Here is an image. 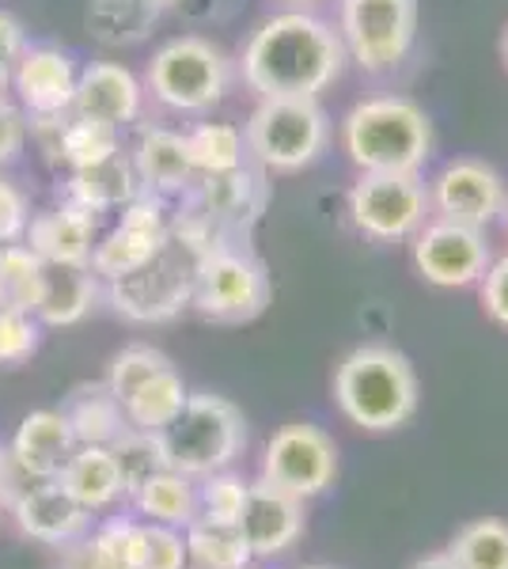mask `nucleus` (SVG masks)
<instances>
[{"label": "nucleus", "instance_id": "3c124183", "mask_svg": "<svg viewBox=\"0 0 508 569\" xmlns=\"http://www.w3.org/2000/svg\"><path fill=\"white\" fill-rule=\"evenodd\" d=\"M505 228H508V206H505Z\"/></svg>", "mask_w": 508, "mask_h": 569}, {"label": "nucleus", "instance_id": "49530a36", "mask_svg": "<svg viewBox=\"0 0 508 569\" xmlns=\"http://www.w3.org/2000/svg\"><path fill=\"white\" fill-rule=\"evenodd\" d=\"M414 569H464V566H459L451 555H429V558H421Z\"/></svg>", "mask_w": 508, "mask_h": 569}, {"label": "nucleus", "instance_id": "603ef678", "mask_svg": "<svg viewBox=\"0 0 508 569\" xmlns=\"http://www.w3.org/2000/svg\"><path fill=\"white\" fill-rule=\"evenodd\" d=\"M308 569H327V566H308Z\"/></svg>", "mask_w": 508, "mask_h": 569}, {"label": "nucleus", "instance_id": "4468645a", "mask_svg": "<svg viewBox=\"0 0 508 569\" xmlns=\"http://www.w3.org/2000/svg\"><path fill=\"white\" fill-rule=\"evenodd\" d=\"M168 240H171L168 198L141 190V194L122 209V220L110 228L103 240H96L91 273H96L99 281H114V278H122V273H133L137 266L149 262Z\"/></svg>", "mask_w": 508, "mask_h": 569}, {"label": "nucleus", "instance_id": "5701e85b", "mask_svg": "<svg viewBox=\"0 0 508 569\" xmlns=\"http://www.w3.org/2000/svg\"><path fill=\"white\" fill-rule=\"evenodd\" d=\"M58 194L61 201H69V206L99 217V213L126 209L129 201L141 194V179H137V171H133V160H129L126 152H114L103 163L69 171V179H64V187Z\"/></svg>", "mask_w": 508, "mask_h": 569}, {"label": "nucleus", "instance_id": "58836bf2", "mask_svg": "<svg viewBox=\"0 0 508 569\" xmlns=\"http://www.w3.org/2000/svg\"><path fill=\"white\" fill-rule=\"evenodd\" d=\"M42 327L27 311H0V365H23L39 353Z\"/></svg>", "mask_w": 508, "mask_h": 569}, {"label": "nucleus", "instance_id": "a878e982", "mask_svg": "<svg viewBox=\"0 0 508 569\" xmlns=\"http://www.w3.org/2000/svg\"><path fill=\"white\" fill-rule=\"evenodd\" d=\"M61 415L69 418L77 445L110 448L118 437H122V429L129 426L122 402L110 395L107 380L103 383H77V388L69 391V399L61 402Z\"/></svg>", "mask_w": 508, "mask_h": 569}, {"label": "nucleus", "instance_id": "4be33fe9", "mask_svg": "<svg viewBox=\"0 0 508 569\" xmlns=\"http://www.w3.org/2000/svg\"><path fill=\"white\" fill-rule=\"evenodd\" d=\"M72 452H77V437H72V426L61 410H31L16 429L12 445H8V456L34 482L58 479Z\"/></svg>", "mask_w": 508, "mask_h": 569}, {"label": "nucleus", "instance_id": "412c9836", "mask_svg": "<svg viewBox=\"0 0 508 569\" xmlns=\"http://www.w3.org/2000/svg\"><path fill=\"white\" fill-rule=\"evenodd\" d=\"M129 160H133V171L141 179V190L160 198H182L201 179L198 168H193L187 133L163 130V126H152V130L137 137Z\"/></svg>", "mask_w": 508, "mask_h": 569}, {"label": "nucleus", "instance_id": "aec40b11", "mask_svg": "<svg viewBox=\"0 0 508 569\" xmlns=\"http://www.w3.org/2000/svg\"><path fill=\"white\" fill-rule=\"evenodd\" d=\"M96 228H99V217L69 206V201H58L53 209L31 213L23 243L31 247L46 266H91Z\"/></svg>", "mask_w": 508, "mask_h": 569}, {"label": "nucleus", "instance_id": "1a4fd4ad", "mask_svg": "<svg viewBox=\"0 0 508 569\" xmlns=\"http://www.w3.org/2000/svg\"><path fill=\"white\" fill-rule=\"evenodd\" d=\"M338 39L346 61L368 77L395 72L418 39V0H338Z\"/></svg>", "mask_w": 508, "mask_h": 569}, {"label": "nucleus", "instance_id": "473e14b6", "mask_svg": "<svg viewBox=\"0 0 508 569\" xmlns=\"http://www.w3.org/2000/svg\"><path fill=\"white\" fill-rule=\"evenodd\" d=\"M118 460V471H122V486H126V498H133L152 475H160L168 467V452H163V440L160 433H149V429H133L126 426L122 437L110 445Z\"/></svg>", "mask_w": 508, "mask_h": 569}, {"label": "nucleus", "instance_id": "09e8293b", "mask_svg": "<svg viewBox=\"0 0 508 569\" xmlns=\"http://www.w3.org/2000/svg\"><path fill=\"white\" fill-rule=\"evenodd\" d=\"M156 4H160L163 12H171V8H175V12H179V8L187 4V0H156Z\"/></svg>", "mask_w": 508, "mask_h": 569}, {"label": "nucleus", "instance_id": "6e6552de", "mask_svg": "<svg viewBox=\"0 0 508 569\" xmlns=\"http://www.w3.org/2000/svg\"><path fill=\"white\" fill-rule=\"evenodd\" d=\"M232 66L209 39L201 34H179L152 53L145 88L156 103L179 110V114H206L228 96Z\"/></svg>", "mask_w": 508, "mask_h": 569}, {"label": "nucleus", "instance_id": "2f4dec72", "mask_svg": "<svg viewBox=\"0 0 508 569\" xmlns=\"http://www.w3.org/2000/svg\"><path fill=\"white\" fill-rule=\"evenodd\" d=\"M190 156L198 176H225V171H236L247 163V141L243 130L228 122H201L187 133Z\"/></svg>", "mask_w": 508, "mask_h": 569}, {"label": "nucleus", "instance_id": "0eeeda50", "mask_svg": "<svg viewBox=\"0 0 508 569\" xmlns=\"http://www.w3.org/2000/svg\"><path fill=\"white\" fill-rule=\"evenodd\" d=\"M198 262V247H190L182 236L171 232V240L145 266H137L133 273H122L114 281H103V292L110 308L129 323H171L193 305Z\"/></svg>", "mask_w": 508, "mask_h": 569}, {"label": "nucleus", "instance_id": "f3484780", "mask_svg": "<svg viewBox=\"0 0 508 569\" xmlns=\"http://www.w3.org/2000/svg\"><path fill=\"white\" fill-rule=\"evenodd\" d=\"M236 528L255 558H277L297 547V539L303 536V501L281 486L258 479L247 486V501Z\"/></svg>", "mask_w": 508, "mask_h": 569}, {"label": "nucleus", "instance_id": "ea45409f", "mask_svg": "<svg viewBox=\"0 0 508 569\" xmlns=\"http://www.w3.org/2000/svg\"><path fill=\"white\" fill-rule=\"evenodd\" d=\"M27 137H31L27 110L0 91V168H8L12 160H20V152L27 149Z\"/></svg>", "mask_w": 508, "mask_h": 569}, {"label": "nucleus", "instance_id": "f257e3e1", "mask_svg": "<svg viewBox=\"0 0 508 569\" xmlns=\"http://www.w3.org/2000/svg\"><path fill=\"white\" fill-rule=\"evenodd\" d=\"M346 69L338 31L308 8H285L258 23L239 77L258 99H319Z\"/></svg>", "mask_w": 508, "mask_h": 569}, {"label": "nucleus", "instance_id": "9b49d317", "mask_svg": "<svg viewBox=\"0 0 508 569\" xmlns=\"http://www.w3.org/2000/svg\"><path fill=\"white\" fill-rule=\"evenodd\" d=\"M429 187L406 171H360L349 190V220L360 236L376 243L414 240L429 220Z\"/></svg>", "mask_w": 508, "mask_h": 569}, {"label": "nucleus", "instance_id": "8fccbe9b", "mask_svg": "<svg viewBox=\"0 0 508 569\" xmlns=\"http://www.w3.org/2000/svg\"><path fill=\"white\" fill-rule=\"evenodd\" d=\"M501 58H505V66H508V27H505V39H501Z\"/></svg>", "mask_w": 508, "mask_h": 569}, {"label": "nucleus", "instance_id": "423d86ee", "mask_svg": "<svg viewBox=\"0 0 508 569\" xmlns=\"http://www.w3.org/2000/svg\"><path fill=\"white\" fill-rule=\"evenodd\" d=\"M251 163L270 176H297L311 168L330 141V122L319 99H258L243 126Z\"/></svg>", "mask_w": 508, "mask_h": 569}, {"label": "nucleus", "instance_id": "dca6fc26", "mask_svg": "<svg viewBox=\"0 0 508 569\" xmlns=\"http://www.w3.org/2000/svg\"><path fill=\"white\" fill-rule=\"evenodd\" d=\"M77 77L80 69L58 46H27L12 72L16 103L27 110V118L69 114L77 99Z\"/></svg>", "mask_w": 508, "mask_h": 569}, {"label": "nucleus", "instance_id": "79ce46f5", "mask_svg": "<svg viewBox=\"0 0 508 569\" xmlns=\"http://www.w3.org/2000/svg\"><path fill=\"white\" fill-rule=\"evenodd\" d=\"M482 308L497 327L508 330V254L489 262V270L482 273Z\"/></svg>", "mask_w": 508, "mask_h": 569}, {"label": "nucleus", "instance_id": "a18cd8bd", "mask_svg": "<svg viewBox=\"0 0 508 569\" xmlns=\"http://www.w3.org/2000/svg\"><path fill=\"white\" fill-rule=\"evenodd\" d=\"M236 4H239V0H187L179 12L193 16V20H225Z\"/></svg>", "mask_w": 508, "mask_h": 569}, {"label": "nucleus", "instance_id": "2eb2a0df", "mask_svg": "<svg viewBox=\"0 0 508 569\" xmlns=\"http://www.w3.org/2000/svg\"><path fill=\"white\" fill-rule=\"evenodd\" d=\"M429 206L440 220H456V224L486 232L497 217H505L508 187L501 171L467 156V160H451L448 168H440L429 187Z\"/></svg>", "mask_w": 508, "mask_h": 569}, {"label": "nucleus", "instance_id": "a211bd4d", "mask_svg": "<svg viewBox=\"0 0 508 569\" xmlns=\"http://www.w3.org/2000/svg\"><path fill=\"white\" fill-rule=\"evenodd\" d=\"M12 517L27 539L46 547H69L88 536L91 512L72 498L58 479L34 482L20 501L12 505Z\"/></svg>", "mask_w": 508, "mask_h": 569}, {"label": "nucleus", "instance_id": "c756f323", "mask_svg": "<svg viewBox=\"0 0 508 569\" xmlns=\"http://www.w3.org/2000/svg\"><path fill=\"white\" fill-rule=\"evenodd\" d=\"M182 536H187V555L193 569H247L255 562L251 547H247L236 525L193 520V525L182 528Z\"/></svg>", "mask_w": 508, "mask_h": 569}, {"label": "nucleus", "instance_id": "393cba45", "mask_svg": "<svg viewBox=\"0 0 508 569\" xmlns=\"http://www.w3.org/2000/svg\"><path fill=\"white\" fill-rule=\"evenodd\" d=\"M58 482L84 505L88 512H107L110 505H118L126 498L118 460L103 445H77V452H72L69 463L61 467Z\"/></svg>", "mask_w": 508, "mask_h": 569}, {"label": "nucleus", "instance_id": "864d4df0", "mask_svg": "<svg viewBox=\"0 0 508 569\" xmlns=\"http://www.w3.org/2000/svg\"><path fill=\"white\" fill-rule=\"evenodd\" d=\"M0 452H4V448H0Z\"/></svg>", "mask_w": 508, "mask_h": 569}, {"label": "nucleus", "instance_id": "39448f33", "mask_svg": "<svg viewBox=\"0 0 508 569\" xmlns=\"http://www.w3.org/2000/svg\"><path fill=\"white\" fill-rule=\"evenodd\" d=\"M168 467L190 479L228 471L247 448V421L225 395H190L182 415L160 433Z\"/></svg>", "mask_w": 508, "mask_h": 569}, {"label": "nucleus", "instance_id": "bb28decb", "mask_svg": "<svg viewBox=\"0 0 508 569\" xmlns=\"http://www.w3.org/2000/svg\"><path fill=\"white\" fill-rule=\"evenodd\" d=\"M163 8L156 0H88L84 27L103 46H137L152 34Z\"/></svg>", "mask_w": 508, "mask_h": 569}, {"label": "nucleus", "instance_id": "6ab92c4d", "mask_svg": "<svg viewBox=\"0 0 508 569\" xmlns=\"http://www.w3.org/2000/svg\"><path fill=\"white\" fill-rule=\"evenodd\" d=\"M145 107V84L118 61H91L77 77V99H72V114L91 118L103 126H133Z\"/></svg>", "mask_w": 508, "mask_h": 569}, {"label": "nucleus", "instance_id": "9d476101", "mask_svg": "<svg viewBox=\"0 0 508 569\" xmlns=\"http://www.w3.org/2000/svg\"><path fill=\"white\" fill-rule=\"evenodd\" d=\"M273 300V281L251 247H217L198 262L193 311L209 323H251Z\"/></svg>", "mask_w": 508, "mask_h": 569}, {"label": "nucleus", "instance_id": "cd10ccee", "mask_svg": "<svg viewBox=\"0 0 508 569\" xmlns=\"http://www.w3.org/2000/svg\"><path fill=\"white\" fill-rule=\"evenodd\" d=\"M133 505L149 525L182 531L198 517V479L163 467L160 475H152V479L133 493Z\"/></svg>", "mask_w": 508, "mask_h": 569}, {"label": "nucleus", "instance_id": "f8f14e48", "mask_svg": "<svg viewBox=\"0 0 508 569\" xmlns=\"http://www.w3.org/2000/svg\"><path fill=\"white\" fill-rule=\"evenodd\" d=\"M262 479L289 490L292 498L311 501L327 493L338 479V445L322 426L289 421L270 437L262 456Z\"/></svg>", "mask_w": 508, "mask_h": 569}, {"label": "nucleus", "instance_id": "72a5a7b5", "mask_svg": "<svg viewBox=\"0 0 508 569\" xmlns=\"http://www.w3.org/2000/svg\"><path fill=\"white\" fill-rule=\"evenodd\" d=\"M448 555L464 569H508V525L505 520H475L456 531Z\"/></svg>", "mask_w": 508, "mask_h": 569}, {"label": "nucleus", "instance_id": "de8ad7c7", "mask_svg": "<svg viewBox=\"0 0 508 569\" xmlns=\"http://www.w3.org/2000/svg\"><path fill=\"white\" fill-rule=\"evenodd\" d=\"M281 4H289V8H308V12H311V8L322 4V0H281Z\"/></svg>", "mask_w": 508, "mask_h": 569}, {"label": "nucleus", "instance_id": "c9c22d12", "mask_svg": "<svg viewBox=\"0 0 508 569\" xmlns=\"http://www.w3.org/2000/svg\"><path fill=\"white\" fill-rule=\"evenodd\" d=\"M168 365H171V357L152 350V346H126V350L114 353V361H110L107 388L118 402H126L145 380H152V376L160 369H168Z\"/></svg>", "mask_w": 508, "mask_h": 569}, {"label": "nucleus", "instance_id": "c03bdc74", "mask_svg": "<svg viewBox=\"0 0 508 569\" xmlns=\"http://www.w3.org/2000/svg\"><path fill=\"white\" fill-rule=\"evenodd\" d=\"M61 550H64L61 569H122V566L103 562V558H99L96 550H91L88 536H84V539H77V543H69V547H61Z\"/></svg>", "mask_w": 508, "mask_h": 569}, {"label": "nucleus", "instance_id": "b1692460", "mask_svg": "<svg viewBox=\"0 0 508 569\" xmlns=\"http://www.w3.org/2000/svg\"><path fill=\"white\" fill-rule=\"evenodd\" d=\"M99 278L91 266H46L34 319L46 327H77L96 311Z\"/></svg>", "mask_w": 508, "mask_h": 569}, {"label": "nucleus", "instance_id": "f03ea898", "mask_svg": "<svg viewBox=\"0 0 508 569\" xmlns=\"http://www.w3.org/2000/svg\"><path fill=\"white\" fill-rule=\"evenodd\" d=\"M270 171L258 163H243L225 176H201L187 194L179 198V209L171 213V232L182 236L201 254L217 247H247L251 228L270 206Z\"/></svg>", "mask_w": 508, "mask_h": 569}, {"label": "nucleus", "instance_id": "7ed1b4c3", "mask_svg": "<svg viewBox=\"0 0 508 569\" xmlns=\"http://www.w3.org/2000/svg\"><path fill=\"white\" fill-rule=\"evenodd\" d=\"M341 149L357 171L418 176L432 156L429 114L406 96H372L341 118Z\"/></svg>", "mask_w": 508, "mask_h": 569}, {"label": "nucleus", "instance_id": "37998d69", "mask_svg": "<svg viewBox=\"0 0 508 569\" xmlns=\"http://www.w3.org/2000/svg\"><path fill=\"white\" fill-rule=\"evenodd\" d=\"M27 50V31L12 12H0V91L12 84V72L20 53Z\"/></svg>", "mask_w": 508, "mask_h": 569}, {"label": "nucleus", "instance_id": "4c0bfd02", "mask_svg": "<svg viewBox=\"0 0 508 569\" xmlns=\"http://www.w3.org/2000/svg\"><path fill=\"white\" fill-rule=\"evenodd\" d=\"M141 531L145 525L141 520H107L96 536H88L91 550H96L103 562L110 566H122V569H133L137 566V550H141Z\"/></svg>", "mask_w": 508, "mask_h": 569}, {"label": "nucleus", "instance_id": "c85d7f7f", "mask_svg": "<svg viewBox=\"0 0 508 569\" xmlns=\"http://www.w3.org/2000/svg\"><path fill=\"white\" fill-rule=\"evenodd\" d=\"M187 399H190L187 383H182V376L175 372V365H168V369H160L152 380H145L141 388L129 395V399L122 402V410H126V421L133 429L163 433V429L182 415Z\"/></svg>", "mask_w": 508, "mask_h": 569}, {"label": "nucleus", "instance_id": "f704fd0d", "mask_svg": "<svg viewBox=\"0 0 508 569\" xmlns=\"http://www.w3.org/2000/svg\"><path fill=\"white\" fill-rule=\"evenodd\" d=\"M247 482L236 471H217L198 479V517L193 520H209V525H239V512L247 501Z\"/></svg>", "mask_w": 508, "mask_h": 569}, {"label": "nucleus", "instance_id": "ddd939ff", "mask_svg": "<svg viewBox=\"0 0 508 569\" xmlns=\"http://www.w3.org/2000/svg\"><path fill=\"white\" fill-rule=\"evenodd\" d=\"M414 270L432 289H467L478 284L489 270V254L482 228H467L456 220H425L410 243Z\"/></svg>", "mask_w": 508, "mask_h": 569}, {"label": "nucleus", "instance_id": "20e7f679", "mask_svg": "<svg viewBox=\"0 0 508 569\" xmlns=\"http://www.w3.org/2000/svg\"><path fill=\"white\" fill-rule=\"evenodd\" d=\"M335 402L365 433H391L418 415V372L391 346H357L335 372Z\"/></svg>", "mask_w": 508, "mask_h": 569}, {"label": "nucleus", "instance_id": "7c9ffc66", "mask_svg": "<svg viewBox=\"0 0 508 569\" xmlns=\"http://www.w3.org/2000/svg\"><path fill=\"white\" fill-rule=\"evenodd\" d=\"M46 262L27 243L0 247V311H27L34 316L42 297Z\"/></svg>", "mask_w": 508, "mask_h": 569}, {"label": "nucleus", "instance_id": "a19ab883", "mask_svg": "<svg viewBox=\"0 0 508 569\" xmlns=\"http://www.w3.org/2000/svg\"><path fill=\"white\" fill-rule=\"evenodd\" d=\"M31 224V201L12 179H0V247L20 243Z\"/></svg>", "mask_w": 508, "mask_h": 569}, {"label": "nucleus", "instance_id": "e433bc0d", "mask_svg": "<svg viewBox=\"0 0 508 569\" xmlns=\"http://www.w3.org/2000/svg\"><path fill=\"white\" fill-rule=\"evenodd\" d=\"M187 536L179 528H163L145 520L141 531V550H137V566L133 569H187Z\"/></svg>", "mask_w": 508, "mask_h": 569}]
</instances>
